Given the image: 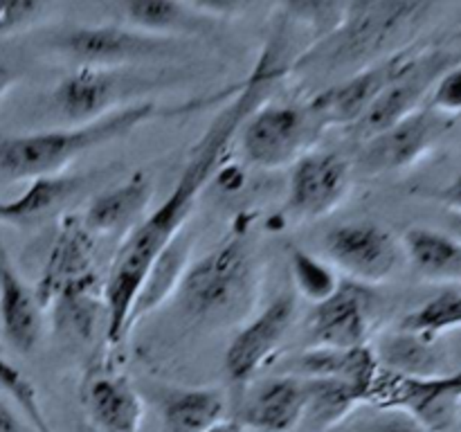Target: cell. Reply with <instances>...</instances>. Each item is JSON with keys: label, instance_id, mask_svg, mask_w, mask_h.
<instances>
[{"label": "cell", "instance_id": "cell-1", "mask_svg": "<svg viewBox=\"0 0 461 432\" xmlns=\"http://www.w3.org/2000/svg\"><path fill=\"white\" fill-rule=\"evenodd\" d=\"M293 58L286 54V43L273 34L261 50L248 79L237 86L232 102L221 108L198 138L178 176L176 187L165 201L147 214V219L120 243L104 279V306L106 328L104 340L108 346H120L129 338V315L149 268L162 250L187 228L189 214L210 180L223 166L230 144L237 142L243 122L268 102L275 86L291 72Z\"/></svg>", "mask_w": 461, "mask_h": 432}, {"label": "cell", "instance_id": "cell-2", "mask_svg": "<svg viewBox=\"0 0 461 432\" xmlns=\"http://www.w3.org/2000/svg\"><path fill=\"white\" fill-rule=\"evenodd\" d=\"M432 3H410V0H369V3H347L340 25L320 43L302 50L293 61L291 72L324 70L327 75L338 70H365L392 54L408 48V39L421 30Z\"/></svg>", "mask_w": 461, "mask_h": 432}, {"label": "cell", "instance_id": "cell-3", "mask_svg": "<svg viewBox=\"0 0 461 432\" xmlns=\"http://www.w3.org/2000/svg\"><path fill=\"white\" fill-rule=\"evenodd\" d=\"M178 112L153 99H140L88 124L39 130L0 140V174L14 180H36L63 174L70 162L93 148L126 138L153 117Z\"/></svg>", "mask_w": 461, "mask_h": 432}, {"label": "cell", "instance_id": "cell-4", "mask_svg": "<svg viewBox=\"0 0 461 432\" xmlns=\"http://www.w3.org/2000/svg\"><path fill=\"white\" fill-rule=\"evenodd\" d=\"M246 234L248 230H234L232 237L189 264L176 295L192 320L219 324L246 313L257 274Z\"/></svg>", "mask_w": 461, "mask_h": 432}, {"label": "cell", "instance_id": "cell-5", "mask_svg": "<svg viewBox=\"0 0 461 432\" xmlns=\"http://www.w3.org/2000/svg\"><path fill=\"white\" fill-rule=\"evenodd\" d=\"M52 48L77 66L106 68V70L158 66L189 52L183 39L147 34L129 25L72 27L57 34Z\"/></svg>", "mask_w": 461, "mask_h": 432}, {"label": "cell", "instance_id": "cell-6", "mask_svg": "<svg viewBox=\"0 0 461 432\" xmlns=\"http://www.w3.org/2000/svg\"><path fill=\"white\" fill-rule=\"evenodd\" d=\"M322 126L302 104H268L257 108L237 135L243 158L259 169L293 166L311 151Z\"/></svg>", "mask_w": 461, "mask_h": 432}, {"label": "cell", "instance_id": "cell-7", "mask_svg": "<svg viewBox=\"0 0 461 432\" xmlns=\"http://www.w3.org/2000/svg\"><path fill=\"white\" fill-rule=\"evenodd\" d=\"M367 405L410 414L430 432H450L461 410V372L437 376H405L381 367Z\"/></svg>", "mask_w": 461, "mask_h": 432}, {"label": "cell", "instance_id": "cell-8", "mask_svg": "<svg viewBox=\"0 0 461 432\" xmlns=\"http://www.w3.org/2000/svg\"><path fill=\"white\" fill-rule=\"evenodd\" d=\"M324 255L338 273L365 286H376L394 277L405 259L401 238L374 220H354L329 230Z\"/></svg>", "mask_w": 461, "mask_h": 432}, {"label": "cell", "instance_id": "cell-9", "mask_svg": "<svg viewBox=\"0 0 461 432\" xmlns=\"http://www.w3.org/2000/svg\"><path fill=\"white\" fill-rule=\"evenodd\" d=\"M459 61L461 58L455 57L453 52H446V50L419 48L412 63L378 94L376 102L369 106V111L349 130L363 144L374 135L387 130L390 126L399 124L401 120L426 106L432 88L441 79V75Z\"/></svg>", "mask_w": 461, "mask_h": 432}, {"label": "cell", "instance_id": "cell-10", "mask_svg": "<svg viewBox=\"0 0 461 432\" xmlns=\"http://www.w3.org/2000/svg\"><path fill=\"white\" fill-rule=\"evenodd\" d=\"M450 124L453 117L441 115L426 104L399 124L360 144L356 166L367 176L392 174L414 166L441 142Z\"/></svg>", "mask_w": 461, "mask_h": 432}, {"label": "cell", "instance_id": "cell-11", "mask_svg": "<svg viewBox=\"0 0 461 432\" xmlns=\"http://www.w3.org/2000/svg\"><path fill=\"white\" fill-rule=\"evenodd\" d=\"M378 318V295L374 286L342 279L329 300L311 309L304 322L309 346H351L372 345L374 322Z\"/></svg>", "mask_w": 461, "mask_h": 432}, {"label": "cell", "instance_id": "cell-12", "mask_svg": "<svg viewBox=\"0 0 461 432\" xmlns=\"http://www.w3.org/2000/svg\"><path fill=\"white\" fill-rule=\"evenodd\" d=\"M354 183V166L336 151H315L291 166L284 212L293 220H318L347 201Z\"/></svg>", "mask_w": 461, "mask_h": 432}, {"label": "cell", "instance_id": "cell-13", "mask_svg": "<svg viewBox=\"0 0 461 432\" xmlns=\"http://www.w3.org/2000/svg\"><path fill=\"white\" fill-rule=\"evenodd\" d=\"M417 52L419 48L408 45L401 52L392 54L383 61L354 72V75L336 81L329 88L320 90L318 94H313L306 102L311 115L322 126V130L329 129V126H347V129H351L369 111V106L376 102L378 94L412 63Z\"/></svg>", "mask_w": 461, "mask_h": 432}, {"label": "cell", "instance_id": "cell-14", "mask_svg": "<svg viewBox=\"0 0 461 432\" xmlns=\"http://www.w3.org/2000/svg\"><path fill=\"white\" fill-rule=\"evenodd\" d=\"M144 84L147 81L133 79L129 70L77 66V70L54 86L50 99L61 120L79 126L133 104L129 99L142 90Z\"/></svg>", "mask_w": 461, "mask_h": 432}, {"label": "cell", "instance_id": "cell-15", "mask_svg": "<svg viewBox=\"0 0 461 432\" xmlns=\"http://www.w3.org/2000/svg\"><path fill=\"white\" fill-rule=\"evenodd\" d=\"M102 282L95 261V237L88 232L81 216H63L50 243L39 282L34 284L41 306L48 310L50 304L63 292Z\"/></svg>", "mask_w": 461, "mask_h": 432}, {"label": "cell", "instance_id": "cell-16", "mask_svg": "<svg viewBox=\"0 0 461 432\" xmlns=\"http://www.w3.org/2000/svg\"><path fill=\"white\" fill-rule=\"evenodd\" d=\"M295 318L297 300L291 292H282L250 322L243 324L225 349L223 360L230 381L248 385L277 354Z\"/></svg>", "mask_w": 461, "mask_h": 432}, {"label": "cell", "instance_id": "cell-17", "mask_svg": "<svg viewBox=\"0 0 461 432\" xmlns=\"http://www.w3.org/2000/svg\"><path fill=\"white\" fill-rule=\"evenodd\" d=\"M79 399L93 432H142V396L126 374L93 367L84 376Z\"/></svg>", "mask_w": 461, "mask_h": 432}, {"label": "cell", "instance_id": "cell-18", "mask_svg": "<svg viewBox=\"0 0 461 432\" xmlns=\"http://www.w3.org/2000/svg\"><path fill=\"white\" fill-rule=\"evenodd\" d=\"M306 400V378L291 374L264 378L248 390L237 412V421L243 428L259 432H295L304 417Z\"/></svg>", "mask_w": 461, "mask_h": 432}, {"label": "cell", "instance_id": "cell-19", "mask_svg": "<svg viewBox=\"0 0 461 432\" xmlns=\"http://www.w3.org/2000/svg\"><path fill=\"white\" fill-rule=\"evenodd\" d=\"M43 313L34 286L18 274L0 246V331L5 342L18 354L34 351L43 336Z\"/></svg>", "mask_w": 461, "mask_h": 432}, {"label": "cell", "instance_id": "cell-20", "mask_svg": "<svg viewBox=\"0 0 461 432\" xmlns=\"http://www.w3.org/2000/svg\"><path fill=\"white\" fill-rule=\"evenodd\" d=\"M153 198V183L144 171L133 176L106 192L97 194L86 205L84 225L93 237H129L149 214Z\"/></svg>", "mask_w": 461, "mask_h": 432}, {"label": "cell", "instance_id": "cell-21", "mask_svg": "<svg viewBox=\"0 0 461 432\" xmlns=\"http://www.w3.org/2000/svg\"><path fill=\"white\" fill-rule=\"evenodd\" d=\"M374 345L336 349V346H306L300 354L291 356L284 364V374L300 378H331V381L351 382L363 392L367 405L369 390L381 372Z\"/></svg>", "mask_w": 461, "mask_h": 432}, {"label": "cell", "instance_id": "cell-22", "mask_svg": "<svg viewBox=\"0 0 461 432\" xmlns=\"http://www.w3.org/2000/svg\"><path fill=\"white\" fill-rule=\"evenodd\" d=\"M124 16V25L169 39H189L205 34L214 27L216 18L205 14L198 3H176V0H126L115 4Z\"/></svg>", "mask_w": 461, "mask_h": 432}, {"label": "cell", "instance_id": "cell-23", "mask_svg": "<svg viewBox=\"0 0 461 432\" xmlns=\"http://www.w3.org/2000/svg\"><path fill=\"white\" fill-rule=\"evenodd\" d=\"M192 250H194V234L187 228L158 255L153 266L149 268L147 277H144L142 286H140L138 297L133 302V309L129 315V333L133 331L135 324L156 309H160L171 295H176L183 282L185 273H187L189 264H192Z\"/></svg>", "mask_w": 461, "mask_h": 432}, {"label": "cell", "instance_id": "cell-24", "mask_svg": "<svg viewBox=\"0 0 461 432\" xmlns=\"http://www.w3.org/2000/svg\"><path fill=\"white\" fill-rule=\"evenodd\" d=\"M158 410L165 432H207L225 421V396L216 387H167Z\"/></svg>", "mask_w": 461, "mask_h": 432}, {"label": "cell", "instance_id": "cell-25", "mask_svg": "<svg viewBox=\"0 0 461 432\" xmlns=\"http://www.w3.org/2000/svg\"><path fill=\"white\" fill-rule=\"evenodd\" d=\"M81 184H84V178L72 174L30 180V184L18 196L9 201L0 198V223L18 225V228L39 223L61 210L70 198H75Z\"/></svg>", "mask_w": 461, "mask_h": 432}, {"label": "cell", "instance_id": "cell-26", "mask_svg": "<svg viewBox=\"0 0 461 432\" xmlns=\"http://www.w3.org/2000/svg\"><path fill=\"white\" fill-rule=\"evenodd\" d=\"M405 259L423 279L461 284V241L432 228H412L401 238Z\"/></svg>", "mask_w": 461, "mask_h": 432}, {"label": "cell", "instance_id": "cell-27", "mask_svg": "<svg viewBox=\"0 0 461 432\" xmlns=\"http://www.w3.org/2000/svg\"><path fill=\"white\" fill-rule=\"evenodd\" d=\"M306 385H309V400L297 430L327 432L345 421L354 410L365 405L363 392L351 382L306 378Z\"/></svg>", "mask_w": 461, "mask_h": 432}, {"label": "cell", "instance_id": "cell-28", "mask_svg": "<svg viewBox=\"0 0 461 432\" xmlns=\"http://www.w3.org/2000/svg\"><path fill=\"white\" fill-rule=\"evenodd\" d=\"M59 331L77 342H90L95 333L106 328V306H104V282L75 288L50 304Z\"/></svg>", "mask_w": 461, "mask_h": 432}, {"label": "cell", "instance_id": "cell-29", "mask_svg": "<svg viewBox=\"0 0 461 432\" xmlns=\"http://www.w3.org/2000/svg\"><path fill=\"white\" fill-rule=\"evenodd\" d=\"M374 351H376L383 367L392 369L396 374H405V376L446 374L444 356L437 346V340H423V338L396 328Z\"/></svg>", "mask_w": 461, "mask_h": 432}, {"label": "cell", "instance_id": "cell-30", "mask_svg": "<svg viewBox=\"0 0 461 432\" xmlns=\"http://www.w3.org/2000/svg\"><path fill=\"white\" fill-rule=\"evenodd\" d=\"M399 331L423 340H439L446 333L461 328V288H446L419 304L399 320Z\"/></svg>", "mask_w": 461, "mask_h": 432}, {"label": "cell", "instance_id": "cell-31", "mask_svg": "<svg viewBox=\"0 0 461 432\" xmlns=\"http://www.w3.org/2000/svg\"><path fill=\"white\" fill-rule=\"evenodd\" d=\"M288 268H291L293 286H295L297 295L313 306L329 300L342 282L340 273L327 259L315 256L313 252H306L302 248H291Z\"/></svg>", "mask_w": 461, "mask_h": 432}, {"label": "cell", "instance_id": "cell-32", "mask_svg": "<svg viewBox=\"0 0 461 432\" xmlns=\"http://www.w3.org/2000/svg\"><path fill=\"white\" fill-rule=\"evenodd\" d=\"M0 394L12 399V403L16 405V412L30 423L32 430L54 432L48 417H45V410L43 405H41L39 392H36L34 382H32L16 364H12L5 358H0Z\"/></svg>", "mask_w": 461, "mask_h": 432}, {"label": "cell", "instance_id": "cell-33", "mask_svg": "<svg viewBox=\"0 0 461 432\" xmlns=\"http://www.w3.org/2000/svg\"><path fill=\"white\" fill-rule=\"evenodd\" d=\"M52 14V4L41 0H0V39L34 27Z\"/></svg>", "mask_w": 461, "mask_h": 432}, {"label": "cell", "instance_id": "cell-34", "mask_svg": "<svg viewBox=\"0 0 461 432\" xmlns=\"http://www.w3.org/2000/svg\"><path fill=\"white\" fill-rule=\"evenodd\" d=\"M428 106H432L435 111H439L441 115L455 117L461 112V61L455 63L453 68L441 75V79L437 81L435 88H432L430 99H428Z\"/></svg>", "mask_w": 461, "mask_h": 432}, {"label": "cell", "instance_id": "cell-35", "mask_svg": "<svg viewBox=\"0 0 461 432\" xmlns=\"http://www.w3.org/2000/svg\"><path fill=\"white\" fill-rule=\"evenodd\" d=\"M365 432H430L423 423L399 410H381L376 418L365 426Z\"/></svg>", "mask_w": 461, "mask_h": 432}, {"label": "cell", "instance_id": "cell-36", "mask_svg": "<svg viewBox=\"0 0 461 432\" xmlns=\"http://www.w3.org/2000/svg\"><path fill=\"white\" fill-rule=\"evenodd\" d=\"M0 432H34L30 423L0 396Z\"/></svg>", "mask_w": 461, "mask_h": 432}, {"label": "cell", "instance_id": "cell-37", "mask_svg": "<svg viewBox=\"0 0 461 432\" xmlns=\"http://www.w3.org/2000/svg\"><path fill=\"white\" fill-rule=\"evenodd\" d=\"M437 201L444 202L448 207V212H461V174L455 176L439 194H437Z\"/></svg>", "mask_w": 461, "mask_h": 432}, {"label": "cell", "instance_id": "cell-38", "mask_svg": "<svg viewBox=\"0 0 461 432\" xmlns=\"http://www.w3.org/2000/svg\"><path fill=\"white\" fill-rule=\"evenodd\" d=\"M16 84H18V72L14 70V68L3 66V63H0V99H3Z\"/></svg>", "mask_w": 461, "mask_h": 432}, {"label": "cell", "instance_id": "cell-39", "mask_svg": "<svg viewBox=\"0 0 461 432\" xmlns=\"http://www.w3.org/2000/svg\"><path fill=\"white\" fill-rule=\"evenodd\" d=\"M207 432H246V428H243L237 418H225V421H221L219 426L210 428Z\"/></svg>", "mask_w": 461, "mask_h": 432}, {"label": "cell", "instance_id": "cell-40", "mask_svg": "<svg viewBox=\"0 0 461 432\" xmlns=\"http://www.w3.org/2000/svg\"><path fill=\"white\" fill-rule=\"evenodd\" d=\"M448 234L461 241V212H448Z\"/></svg>", "mask_w": 461, "mask_h": 432}, {"label": "cell", "instance_id": "cell-41", "mask_svg": "<svg viewBox=\"0 0 461 432\" xmlns=\"http://www.w3.org/2000/svg\"><path fill=\"white\" fill-rule=\"evenodd\" d=\"M81 432H93V430H90L88 426H84V428H81Z\"/></svg>", "mask_w": 461, "mask_h": 432}, {"label": "cell", "instance_id": "cell-42", "mask_svg": "<svg viewBox=\"0 0 461 432\" xmlns=\"http://www.w3.org/2000/svg\"><path fill=\"white\" fill-rule=\"evenodd\" d=\"M457 426H459V430H461V410H459V418H457Z\"/></svg>", "mask_w": 461, "mask_h": 432}, {"label": "cell", "instance_id": "cell-43", "mask_svg": "<svg viewBox=\"0 0 461 432\" xmlns=\"http://www.w3.org/2000/svg\"><path fill=\"white\" fill-rule=\"evenodd\" d=\"M457 39H461V27H459V32H457Z\"/></svg>", "mask_w": 461, "mask_h": 432}]
</instances>
